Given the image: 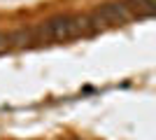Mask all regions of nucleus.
<instances>
[{
  "mask_svg": "<svg viewBox=\"0 0 156 140\" xmlns=\"http://www.w3.org/2000/svg\"><path fill=\"white\" fill-rule=\"evenodd\" d=\"M124 7L128 9L130 19H149L154 14V0H124Z\"/></svg>",
  "mask_w": 156,
  "mask_h": 140,
  "instance_id": "f257e3e1",
  "label": "nucleus"
},
{
  "mask_svg": "<svg viewBox=\"0 0 156 140\" xmlns=\"http://www.w3.org/2000/svg\"><path fill=\"white\" fill-rule=\"evenodd\" d=\"M9 49H12V35L9 33H0V54L9 52Z\"/></svg>",
  "mask_w": 156,
  "mask_h": 140,
  "instance_id": "f03ea898",
  "label": "nucleus"
}]
</instances>
